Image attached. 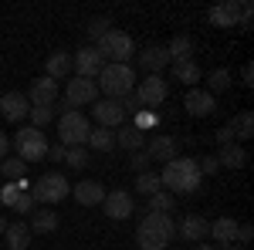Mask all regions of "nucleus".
<instances>
[{"mask_svg": "<svg viewBox=\"0 0 254 250\" xmlns=\"http://www.w3.org/2000/svg\"><path fill=\"white\" fill-rule=\"evenodd\" d=\"M241 78H244V85H254V64H244Z\"/></svg>", "mask_w": 254, "mask_h": 250, "instance_id": "09e8293b", "label": "nucleus"}, {"mask_svg": "<svg viewBox=\"0 0 254 250\" xmlns=\"http://www.w3.org/2000/svg\"><path fill=\"white\" fill-rule=\"evenodd\" d=\"M61 95V88H58V81H51V78H34L31 81V92H27V101L31 105H55Z\"/></svg>", "mask_w": 254, "mask_h": 250, "instance_id": "a211bd4d", "label": "nucleus"}, {"mask_svg": "<svg viewBox=\"0 0 254 250\" xmlns=\"http://www.w3.org/2000/svg\"><path fill=\"white\" fill-rule=\"evenodd\" d=\"M7 227H10V220H7V216L0 213V233H7Z\"/></svg>", "mask_w": 254, "mask_h": 250, "instance_id": "8fccbe9b", "label": "nucleus"}, {"mask_svg": "<svg viewBox=\"0 0 254 250\" xmlns=\"http://www.w3.org/2000/svg\"><path fill=\"white\" fill-rule=\"evenodd\" d=\"M227 125H231V132H234V142H248V139H254V115L251 112L234 115Z\"/></svg>", "mask_w": 254, "mask_h": 250, "instance_id": "cd10ccee", "label": "nucleus"}, {"mask_svg": "<svg viewBox=\"0 0 254 250\" xmlns=\"http://www.w3.org/2000/svg\"><path fill=\"white\" fill-rule=\"evenodd\" d=\"M119 105H122V115H126V122H129V118H136L139 112H142V105H139V98L132 95V92L119 98Z\"/></svg>", "mask_w": 254, "mask_h": 250, "instance_id": "58836bf2", "label": "nucleus"}, {"mask_svg": "<svg viewBox=\"0 0 254 250\" xmlns=\"http://www.w3.org/2000/svg\"><path fill=\"white\" fill-rule=\"evenodd\" d=\"M217 250H248V247H237V244H227V247H217Z\"/></svg>", "mask_w": 254, "mask_h": 250, "instance_id": "603ef678", "label": "nucleus"}, {"mask_svg": "<svg viewBox=\"0 0 254 250\" xmlns=\"http://www.w3.org/2000/svg\"><path fill=\"white\" fill-rule=\"evenodd\" d=\"M132 95L139 98L142 108H159L166 101V95H170V85L163 81V75H146L142 81H136V92Z\"/></svg>", "mask_w": 254, "mask_h": 250, "instance_id": "6e6552de", "label": "nucleus"}, {"mask_svg": "<svg viewBox=\"0 0 254 250\" xmlns=\"http://www.w3.org/2000/svg\"><path fill=\"white\" fill-rule=\"evenodd\" d=\"M149 166H153V159L146 155V149H139V152H132V159H129V169L132 173H149Z\"/></svg>", "mask_w": 254, "mask_h": 250, "instance_id": "ea45409f", "label": "nucleus"}, {"mask_svg": "<svg viewBox=\"0 0 254 250\" xmlns=\"http://www.w3.org/2000/svg\"><path fill=\"white\" fill-rule=\"evenodd\" d=\"M88 149H95V152H112L116 149V129H102L95 125L92 132H88V142H85Z\"/></svg>", "mask_w": 254, "mask_h": 250, "instance_id": "bb28decb", "label": "nucleus"}, {"mask_svg": "<svg viewBox=\"0 0 254 250\" xmlns=\"http://www.w3.org/2000/svg\"><path fill=\"white\" fill-rule=\"evenodd\" d=\"M34 206H38V203H34L31 190H20V196L14 200V206H10V210H17L20 216H31V213H34Z\"/></svg>", "mask_w": 254, "mask_h": 250, "instance_id": "e433bc0d", "label": "nucleus"}, {"mask_svg": "<svg viewBox=\"0 0 254 250\" xmlns=\"http://www.w3.org/2000/svg\"><path fill=\"white\" fill-rule=\"evenodd\" d=\"M136 68L132 64H105L102 71H98V88L105 92V98H122V95H129V92H136Z\"/></svg>", "mask_w": 254, "mask_h": 250, "instance_id": "7ed1b4c3", "label": "nucleus"}, {"mask_svg": "<svg viewBox=\"0 0 254 250\" xmlns=\"http://www.w3.org/2000/svg\"><path fill=\"white\" fill-rule=\"evenodd\" d=\"M146 155L153 159V162H170V159H176L180 155V146H176L173 135H153V139H146Z\"/></svg>", "mask_w": 254, "mask_h": 250, "instance_id": "2eb2a0df", "label": "nucleus"}, {"mask_svg": "<svg viewBox=\"0 0 254 250\" xmlns=\"http://www.w3.org/2000/svg\"><path fill=\"white\" fill-rule=\"evenodd\" d=\"M109 31H112V20L109 17H95L92 24H88V38L92 41H98L102 34H109Z\"/></svg>", "mask_w": 254, "mask_h": 250, "instance_id": "a19ab883", "label": "nucleus"}, {"mask_svg": "<svg viewBox=\"0 0 254 250\" xmlns=\"http://www.w3.org/2000/svg\"><path fill=\"white\" fill-rule=\"evenodd\" d=\"M71 196L78 200L81 206H98L102 200H105V186L98 183V179H81L71 186Z\"/></svg>", "mask_w": 254, "mask_h": 250, "instance_id": "aec40b11", "label": "nucleus"}, {"mask_svg": "<svg viewBox=\"0 0 254 250\" xmlns=\"http://www.w3.org/2000/svg\"><path fill=\"white\" fill-rule=\"evenodd\" d=\"M98 98V85L92 78H71L68 81V88H64V101H68V108H81V105H92Z\"/></svg>", "mask_w": 254, "mask_h": 250, "instance_id": "1a4fd4ad", "label": "nucleus"}, {"mask_svg": "<svg viewBox=\"0 0 254 250\" xmlns=\"http://www.w3.org/2000/svg\"><path fill=\"white\" fill-rule=\"evenodd\" d=\"M64 162H68L71 169H85V166H88V149H85V146L64 149Z\"/></svg>", "mask_w": 254, "mask_h": 250, "instance_id": "c9c22d12", "label": "nucleus"}, {"mask_svg": "<svg viewBox=\"0 0 254 250\" xmlns=\"http://www.w3.org/2000/svg\"><path fill=\"white\" fill-rule=\"evenodd\" d=\"M176 210V196L173 193H166V190H159L149 196V203H146V213H163V216H173Z\"/></svg>", "mask_w": 254, "mask_h": 250, "instance_id": "c85d7f7f", "label": "nucleus"}, {"mask_svg": "<svg viewBox=\"0 0 254 250\" xmlns=\"http://www.w3.org/2000/svg\"><path fill=\"white\" fill-rule=\"evenodd\" d=\"M217 162H220V169H244L248 166V152H244V146H220V152H217Z\"/></svg>", "mask_w": 254, "mask_h": 250, "instance_id": "393cba45", "label": "nucleus"}, {"mask_svg": "<svg viewBox=\"0 0 254 250\" xmlns=\"http://www.w3.org/2000/svg\"><path fill=\"white\" fill-rule=\"evenodd\" d=\"M196 166H200V176H217V173H220L217 155H203V159H196Z\"/></svg>", "mask_w": 254, "mask_h": 250, "instance_id": "79ce46f5", "label": "nucleus"}, {"mask_svg": "<svg viewBox=\"0 0 254 250\" xmlns=\"http://www.w3.org/2000/svg\"><path fill=\"white\" fill-rule=\"evenodd\" d=\"M166 54H170V64L193 61V38H190V34H176V38L166 44Z\"/></svg>", "mask_w": 254, "mask_h": 250, "instance_id": "5701e85b", "label": "nucleus"}, {"mask_svg": "<svg viewBox=\"0 0 254 250\" xmlns=\"http://www.w3.org/2000/svg\"><path fill=\"white\" fill-rule=\"evenodd\" d=\"M68 193H71V183H68L61 173H44L38 183H31L34 203H61Z\"/></svg>", "mask_w": 254, "mask_h": 250, "instance_id": "0eeeda50", "label": "nucleus"}, {"mask_svg": "<svg viewBox=\"0 0 254 250\" xmlns=\"http://www.w3.org/2000/svg\"><path fill=\"white\" fill-rule=\"evenodd\" d=\"M3 237H7V247L10 250H27L31 247V230H27V223H10Z\"/></svg>", "mask_w": 254, "mask_h": 250, "instance_id": "c756f323", "label": "nucleus"}, {"mask_svg": "<svg viewBox=\"0 0 254 250\" xmlns=\"http://www.w3.org/2000/svg\"><path fill=\"white\" fill-rule=\"evenodd\" d=\"M214 244H220V247H227V244H234L237 237V220L234 216H217L214 223H210V233H207Z\"/></svg>", "mask_w": 254, "mask_h": 250, "instance_id": "4be33fe9", "label": "nucleus"}, {"mask_svg": "<svg viewBox=\"0 0 254 250\" xmlns=\"http://www.w3.org/2000/svg\"><path fill=\"white\" fill-rule=\"evenodd\" d=\"M159 183H163V190L173 193V196H176V193H180V196H190V193L200 190L203 176H200L196 159H190V155H176V159H170V162L163 166Z\"/></svg>", "mask_w": 254, "mask_h": 250, "instance_id": "f257e3e1", "label": "nucleus"}, {"mask_svg": "<svg viewBox=\"0 0 254 250\" xmlns=\"http://www.w3.org/2000/svg\"><path fill=\"white\" fill-rule=\"evenodd\" d=\"M163 190V183H159V173H139L136 176V193H142V196H153V193Z\"/></svg>", "mask_w": 254, "mask_h": 250, "instance_id": "72a5a7b5", "label": "nucleus"}, {"mask_svg": "<svg viewBox=\"0 0 254 250\" xmlns=\"http://www.w3.org/2000/svg\"><path fill=\"white\" fill-rule=\"evenodd\" d=\"M27 115H31V122H34V129L44 132V125L55 118V105H31V112H27Z\"/></svg>", "mask_w": 254, "mask_h": 250, "instance_id": "f704fd0d", "label": "nucleus"}, {"mask_svg": "<svg viewBox=\"0 0 254 250\" xmlns=\"http://www.w3.org/2000/svg\"><path fill=\"white\" fill-rule=\"evenodd\" d=\"M176 233H180L187 244H203V240H207V233H210V223H207V216L190 213V216H183V220L176 223Z\"/></svg>", "mask_w": 254, "mask_h": 250, "instance_id": "4468645a", "label": "nucleus"}, {"mask_svg": "<svg viewBox=\"0 0 254 250\" xmlns=\"http://www.w3.org/2000/svg\"><path fill=\"white\" fill-rule=\"evenodd\" d=\"M116 149H129V152L146 149V132H139L132 122H122L116 129Z\"/></svg>", "mask_w": 254, "mask_h": 250, "instance_id": "412c9836", "label": "nucleus"}, {"mask_svg": "<svg viewBox=\"0 0 254 250\" xmlns=\"http://www.w3.org/2000/svg\"><path fill=\"white\" fill-rule=\"evenodd\" d=\"M214 139L220 142V146H231V142H234V132H231V125H220ZM237 146H241V142H237Z\"/></svg>", "mask_w": 254, "mask_h": 250, "instance_id": "a18cd8bd", "label": "nucleus"}, {"mask_svg": "<svg viewBox=\"0 0 254 250\" xmlns=\"http://www.w3.org/2000/svg\"><path fill=\"white\" fill-rule=\"evenodd\" d=\"M203 78L200 64L196 61H183V64H173V81H183V85H196Z\"/></svg>", "mask_w": 254, "mask_h": 250, "instance_id": "7c9ffc66", "label": "nucleus"}, {"mask_svg": "<svg viewBox=\"0 0 254 250\" xmlns=\"http://www.w3.org/2000/svg\"><path fill=\"white\" fill-rule=\"evenodd\" d=\"M88 132H92V125H88V118L75 112V108H68V112H61L58 118V139L64 149H75V146H85L88 142Z\"/></svg>", "mask_w": 254, "mask_h": 250, "instance_id": "39448f33", "label": "nucleus"}, {"mask_svg": "<svg viewBox=\"0 0 254 250\" xmlns=\"http://www.w3.org/2000/svg\"><path fill=\"white\" fill-rule=\"evenodd\" d=\"M95 51L105 58V64H129V58L136 54V41L129 38L126 31H109L95 41Z\"/></svg>", "mask_w": 254, "mask_h": 250, "instance_id": "20e7f679", "label": "nucleus"}, {"mask_svg": "<svg viewBox=\"0 0 254 250\" xmlns=\"http://www.w3.org/2000/svg\"><path fill=\"white\" fill-rule=\"evenodd\" d=\"M241 3H244V0H224V3H214V7L207 10V20H210L214 27H237V20H241Z\"/></svg>", "mask_w": 254, "mask_h": 250, "instance_id": "dca6fc26", "label": "nucleus"}, {"mask_svg": "<svg viewBox=\"0 0 254 250\" xmlns=\"http://www.w3.org/2000/svg\"><path fill=\"white\" fill-rule=\"evenodd\" d=\"M132 125H136L139 132H149V129H156V125H159V115H156V112H149V108H142V112L132 118Z\"/></svg>", "mask_w": 254, "mask_h": 250, "instance_id": "4c0bfd02", "label": "nucleus"}, {"mask_svg": "<svg viewBox=\"0 0 254 250\" xmlns=\"http://www.w3.org/2000/svg\"><path fill=\"white\" fill-rule=\"evenodd\" d=\"M92 115H95V122L102 129H119V125L126 122L122 105H119L116 98H95V101H92Z\"/></svg>", "mask_w": 254, "mask_h": 250, "instance_id": "f8f14e48", "label": "nucleus"}, {"mask_svg": "<svg viewBox=\"0 0 254 250\" xmlns=\"http://www.w3.org/2000/svg\"><path fill=\"white\" fill-rule=\"evenodd\" d=\"M24 173H27V166L20 162L17 155H7V159L0 162V176H3V179H10V183H20Z\"/></svg>", "mask_w": 254, "mask_h": 250, "instance_id": "473e14b6", "label": "nucleus"}, {"mask_svg": "<svg viewBox=\"0 0 254 250\" xmlns=\"http://www.w3.org/2000/svg\"><path fill=\"white\" fill-rule=\"evenodd\" d=\"M31 112V101L24 92H7V95L0 98V115L7 118V122H20V118Z\"/></svg>", "mask_w": 254, "mask_h": 250, "instance_id": "6ab92c4d", "label": "nucleus"}, {"mask_svg": "<svg viewBox=\"0 0 254 250\" xmlns=\"http://www.w3.org/2000/svg\"><path fill=\"white\" fill-rule=\"evenodd\" d=\"M136 58H139V68H142L146 75H159L163 68H170V54H166L163 44H149V48H142Z\"/></svg>", "mask_w": 254, "mask_h": 250, "instance_id": "f3484780", "label": "nucleus"}, {"mask_svg": "<svg viewBox=\"0 0 254 250\" xmlns=\"http://www.w3.org/2000/svg\"><path fill=\"white\" fill-rule=\"evenodd\" d=\"M102 210H105L109 220H126V216H132V210H136V200H132V193H126V190H112V193H105Z\"/></svg>", "mask_w": 254, "mask_h": 250, "instance_id": "9b49d317", "label": "nucleus"}, {"mask_svg": "<svg viewBox=\"0 0 254 250\" xmlns=\"http://www.w3.org/2000/svg\"><path fill=\"white\" fill-rule=\"evenodd\" d=\"M227 88H231V71H227V68H214V71L207 75V92L217 98L220 92H227Z\"/></svg>", "mask_w": 254, "mask_h": 250, "instance_id": "2f4dec72", "label": "nucleus"}, {"mask_svg": "<svg viewBox=\"0 0 254 250\" xmlns=\"http://www.w3.org/2000/svg\"><path fill=\"white\" fill-rule=\"evenodd\" d=\"M48 159H51V162H64V146H48Z\"/></svg>", "mask_w": 254, "mask_h": 250, "instance_id": "49530a36", "label": "nucleus"}, {"mask_svg": "<svg viewBox=\"0 0 254 250\" xmlns=\"http://www.w3.org/2000/svg\"><path fill=\"white\" fill-rule=\"evenodd\" d=\"M251 24H254V7L244 0V3H241V20H237V27H241V31H251Z\"/></svg>", "mask_w": 254, "mask_h": 250, "instance_id": "37998d69", "label": "nucleus"}, {"mask_svg": "<svg viewBox=\"0 0 254 250\" xmlns=\"http://www.w3.org/2000/svg\"><path fill=\"white\" fill-rule=\"evenodd\" d=\"M183 108H187L190 115H196V118H207V115L217 112V98L210 95L207 88H190L187 98H183Z\"/></svg>", "mask_w": 254, "mask_h": 250, "instance_id": "ddd939ff", "label": "nucleus"}, {"mask_svg": "<svg viewBox=\"0 0 254 250\" xmlns=\"http://www.w3.org/2000/svg\"><path fill=\"white\" fill-rule=\"evenodd\" d=\"M61 223V216L55 210H34L31 213V223H27V230L31 233H55Z\"/></svg>", "mask_w": 254, "mask_h": 250, "instance_id": "a878e982", "label": "nucleus"}, {"mask_svg": "<svg viewBox=\"0 0 254 250\" xmlns=\"http://www.w3.org/2000/svg\"><path fill=\"white\" fill-rule=\"evenodd\" d=\"M190 250H217V247H214V244H193Z\"/></svg>", "mask_w": 254, "mask_h": 250, "instance_id": "3c124183", "label": "nucleus"}, {"mask_svg": "<svg viewBox=\"0 0 254 250\" xmlns=\"http://www.w3.org/2000/svg\"><path fill=\"white\" fill-rule=\"evenodd\" d=\"M251 240H254V227H251V223H237L234 244H237V247H244V244H251Z\"/></svg>", "mask_w": 254, "mask_h": 250, "instance_id": "c03bdc74", "label": "nucleus"}, {"mask_svg": "<svg viewBox=\"0 0 254 250\" xmlns=\"http://www.w3.org/2000/svg\"><path fill=\"white\" fill-rule=\"evenodd\" d=\"M71 68H75L78 78H92V81H95L98 71L105 68V58L98 54L95 48H78V51L71 54Z\"/></svg>", "mask_w": 254, "mask_h": 250, "instance_id": "9d476101", "label": "nucleus"}, {"mask_svg": "<svg viewBox=\"0 0 254 250\" xmlns=\"http://www.w3.org/2000/svg\"><path fill=\"white\" fill-rule=\"evenodd\" d=\"M14 149H17V159L27 166V162H41L44 155H48V139L41 129L34 125H27V129H17L14 135Z\"/></svg>", "mask_w": 254, "mask_h": 250, "instance_id": "423d86ee", "label": "nucleus"}, {"mask_svg": "<svg viewBox=\"0 0 254 250\" xmlns=\"http://www.w3.org/2000/svg\"><path fill=\"white\" fill-rule=\"evenodd\" d=\"M71 75V51H55L48 64H44V78H51V81H61V78Z\"/></svg>", "mask_w": 254, "mask_h": 250, "instance_id": "b1692460", "label": "nucleus"}, {"mask_svg": "<svg viewBox=\"0 0 254 250\" xmlns=\"http://www.w3.org/2000/svg\"><path fill=\"white\" fill-rule=\"evenodd\" d=\"M7 152H10V135H7V132H0V162L7 159Z\"/></svg>", "mask_w": 254, "mask_h": 250, "instance_id": "de8ad7c7", "label": "nucleus"}, {"mask_svg": "<svg viewBox=\"0 0 254 250\" xmlns=\"http://www.w3.org/2000/svg\"><path fill=\"white\" fill-rule=\"evenodd\" d=\"M176 240V220L163 213H146L136 227V244L142 250H166Z\"/></svg>", "mask_w": 254, "mask_h": 250, "instance_id": "f03ea898", "label": "nucleus"}]
</instances>
